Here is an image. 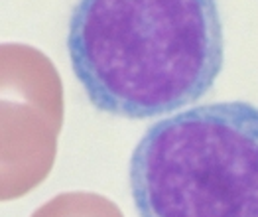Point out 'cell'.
Returning <instances> with one entry per match:
<instances>
[{
    "label": "cell",
    "instance_id": "2",
    "mask_svg": "<svg viewBox=\"0 0 258 217\" xmlns=\"http://www.w3.org/2000/svg\"><path fill=\"white\" fill-rule=\"evenodd\" d=\"M128 182L140 217H258V107L221 101L158 121Z\"/></svg>",
    "mask_w": 258,
    "mask_h": 217
},
{
    "label": "cell",
    "instance_id": "4",
    "mask_svg": "<svg viewBox=\"0 0 258 217\" xmlns=\"http://www.w3.org/2000/svg\"><path fill=\"white\" fill-rule=\"evenodd\" d=\"M32 217H124L118 205L101 194L93 192H65L42 207H38Z\"/></svg>",
    "mask_w": 258,
    "mask_h": 217
},
{
    "label": "cell",
    "instance_id": "3",
    "mask_svg": "<svg viewBox=\"0 0 258 217\" xmlns=\"http://www.w3.org/2000/svg\"><path fill=\"white\" fill-rule=\"evenodd\" d=\"M2 199H16L49 174L63 123V89L42 51L2 45Z\"/></svg>",
    "mask_w": 258,
    "mask_h": 217
},
{
    "label": "cell",
    "instance_id": "1",
    "mask_svg": "<svg viewBox=\"0 0 258 217\" xmlns=\"http://www.w3.org/2000/svg\"><path fill=\"white\" fill-rule=\"evenodd\" d=\"M67 53L93 107L140 121L187 107L215 85L225 34L217 0H79Z\"/></svg>",
    "mask_w": 258,
    "mask_h": 217
}]
</instances>
